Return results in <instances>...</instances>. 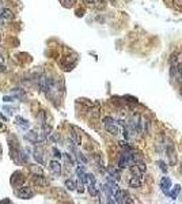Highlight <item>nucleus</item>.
I'll use <instances>...</instances> for the list:
<instances>
[{
  "instance_id": "21",
  "label": "nucleus",
  "mask_w": 182,
  "mask_h": 204,
  "mask_svg": "<svg viewBox=\"0 0 182 204\" xmlns=\"http://www.w3.org/2000/svg\"><path fill=\"white\" fill-rule=\"evenodd\" d=\"M93 4L96 7V8H99V10H101V8H105V7H106V0H94Z\"/></svg>"
},
{
  "instance_id": "15",
  "label": "nucleus",
  "mask_w": 182,
  "mask_h": 204,
  "mask_svg": "<svg viewBox=\"0 0 182 204\" xmlns=\"http://www.w3.org/2000/svg\"><path fill=\"white\" fill-rule=\"evenodd\" d=\"M141 127H143V129H144L145 134H150L151 124H150V121H148L147 118H141Z\"/></svg>"
},
{
  "instance_id": "31",
  "label": "nucleus",
  "mask_w": 182,
  "mask_h": 204,
  "mask_svg": "<svg viewBox=\"0 0 182 204\" xmlns=\"http://www.w3.org/2000/svg\"><path fill=\"white\" fill-rule=\"evenodd\" d=\"M38 120H39V124H41V125H44V124H45V113H44V112L39 113Z\"/></svg>"
},
{
  "instance_id": "2",
  "label": "nucleus",
  "mask_w": 182,
  "mask_h": 204,
  "mask_svg": "<svg viewBox=\"0 0 182 204\" xmlns=\"http://www.w3.org/2000/svg\"><path fill=\"white\" fill-rule=\"evenodd\" d=\"M129 129H131L132 132H134V134H140L141 132V117L140 114H134L133 117H132L131 123H129Z\"/></svg>"
},
{
  "instance_id": "35",
  "label": "nucleus",
  "mask_w": 182,
  "mask_h": 204,
  "mask_svg": "<svg viewBox=\"0 0 182 204\" xmlns=\"http://www.w3.org/2000/svg\"><path fill=\"white\" fill-rule=\"evenodd\" d=\"M64 156H65V159H67L68 162L71 163V165H74V159L71 158V155H69V154H64Z\"/></svg>"
},
{
  "instance_id": "27",
  "label": "nucleus",
  "mask_w": 182,
  "mask_h": 204,
  "mask_svg": "<svg viewBox=\"0 0 182 204\" xmlns=\"http://www.w3.org/2000/svg\"><path fill=\"white\" fill-rule=\"evenodd\" d=\"M158 166L160 167V170H162L163 173H167V166H166V163L163 162V161H158Z\"/></svg>"
},
{
  "instance_id": "29",
  "label": "nucleus",
  "mask_w": 182,
  "mask_h": 204,
  "mask_svg": "<svg viewBox=\"0 0 182 204\" xmlns=\"http://www.w3.org/2000/svg\"><path fill=\"white\" fill-rule=\"evenodd\" d=\"M19 156H20V161H22L23 163H26V162H27V159H29V158H27V155L25 154V151H20Z\"/></svg>"
},
{
  "instance_id": "40",
  "label": "nucleus",
  "mask_w": 182,
  "mask_h": 204,
  "mask_svg": "<svg viewBox=\"0 0 182 204\" xmlns=\"http://www.w3.org/2000/svg\"><path fill=\"white\" fill-rule=\"evenodd\" d=\"M0 203H10V200H8V199H4V200H1Z\"/></svg>"
},
{
  "instance_id": "32",
  "label": "nucleus",
  "mask_w": 182,
  "mask_h": 204,
  "mask_svg": "<svg viewBox=\"0 0 182 204\" xmlns=\"http://www.w3.org/2000/svg\"><path fill=\"white\" fill-rule=\"evenodd\" d=\"M14 99H15V97H14V95H4L3 97V101L4 102H12Z\"/></svg>"
},
{
  "instance_id": "34",
  "label": "nucleus",
  "mask_w": 182,
  "mask_h": 204,
  "mask_svg": "<svg viewBox=\"0 0 182 204\" xmlns=\"http://www.w3.org/2000/svg\"><path fill=\"white\" fill-rule=\"evenodd\" d=\"M125 99H129V102H133V103H137V99L133 98V97H129V95H125Z\"/></svg>"
},
{
  "instance_id": "12",
  "label": "nucleus",
  "mask_w": 182,
  "mask_h": 204,
  "mask_svg": "<svg viewBox=\"0 0 182 204\" xmlns=\"http://www.w3.org/2000/svg\"><path fill=\"white\" fill-rule=\"evenodd\" d=\"M71 136H72V140L75 142V144H76V146H80V144H82V137H80V134H77L76 127H72Z\"/></svg>"
},
{
  "instance_id": "17",
  "label": "nucleus",
  "mask_w": 182,
  "mask_h": 204,
  "mask_svg": "<svg viewBox=\"0 0 182 204\" xmlns=\"http://www.w3.org/2000/svg\"><path fill=\"white\" fill-rule=\"evenodd\" d=\"M1 16H3V18H6V19H12L14 14H12V11H11L10 8H4L3 12H1Z\"/></svg>"
},
{
  "instance_id": "10",
  "label": "nucleus",
  "mask_w": 182,
  "mask_h": 204,
  "mask_svg": "<svg viewBox=\"0 0 182 204\" xmlns=\"http://www.w3.org/2000/svg\"><path fill=\"white\" fill-rule=\"evenodd\" d=\"M33 181H34L35 185H38V186H45V185L48 184V181L45 180V177L42 174H35V175H33Z\"/></svg>"
},
{
  "instance_id": "3",
  "label": "nucleus",
  "mask_w": 182,
  "mask_h": 204,
  "mask_svg": "<svg viewBox=\"0 0 182 204\" xmlns=\"http://www.w3.org/2000/svg\"><path fill=\"white\" fill-rule=\"evenodd\" d=\"M26 139L30 142V143H34V144H38V143H42V142H45V139L46 137L42 135V136H38V134L34 131H30L29 134L26 135Z\"/></svg>"
},
{
  "instance_id": "5",
  "label": "nucleus",
  "mask_w": 182,
  "mask_h": 204,
  "mask_svg": "<svg viewBox=\"0 0 182 204\" xmlns=\"http://www.w3.org/2000/svg\"><path fill=\"white\" fill-rule=\"evenodd\" d=\"M10 181H11V184H12L14 186H18V185H20L23 181H25L22 172H19V170H18V172H15L12 175H11V180H10Z\"/></svg>"
},
{
  "instance_id": "7",
  "label": "nucleus",
  "mask_w": 182,
  "mask_h": 204,
  "mask_svg": "<svg viewBox=\"0 0 182 204\" xmlns=\"http://www.w3.org/2000/svg\"><path fill=\"white\" fill-rule=\"evenodd\" d=\"M160 188H162V191L166 194H169L170 188H171V180L169 177H162V180H160Z\"/></svg>"
},
{
  "instance_id": "6",
  "label": "nucleus",
  "mask_w": 182,
  "mask_h": 204,
  "mask_svg": "<svg viewBox=\"0 0 182 204\" xmlns=\"http://www.w3.org/2000/svg\"><path fill=\"white\" fill-rule=\"evenodd\" d=\"M166 153H167V156H169V163L171 166H175L177 165V156H175V150H174V147L169 146Z\"/></svg>"
},
{
  "instance_id": "42",
  "label": "nucleus",
  "mask_w": 182,
  "mask_h": 204,
  "mask_svg": "<svg viewBox=\"0 0 182 204\" xmlns=\"http://www.w3.org/2000/svg\"><path fill=\"white\" fill-rule=\"evenodd\" d=\"M0 154H1V147H0Z\"/></svg>"
},
{
  "instance_id": "4",
  "label": "nucleus",
  "mask_w": 182,
  "mask_h": 204,
  "mask_svg": "<svg viewBox=\"0 0 182 204\" xmlns=\"http://www.w3.org/2000/svg\"><path fill=\"white\" fill-rule=\"evenodd\" d=\"M16 196L19 199H23V200H29V199L33 197V191L29 188V186H23L19 191L16 192Z\"/></svg>"
},
{
  "instance_id": "39",
  "label": "nucleus",
  "mask_w": 182,
  "mask_h": 204,
  "mask_svg": "<svg viewBox=\"0 0 182 204\" xmlns=\"http://www.w3.org/2000/svg\"><path fill=\"white\" fill-rule=\"evenodd\" d=\"M84 3H87V4H93V3H94V0H84Z\"/></svg>"
},
{
  "instance_id": "22",
  "label": "nucleus",
  "mask_w": 182,
  "mask_h": 204,
  "mask_svg": "<svg viewBox=\"0 0 182 204\" xmlns=\"http://www.w3.org/2000/svg\"><path fill=\"white\" fill-rule=\"evenodd\" d=\"M109 173H110V174L113 175V177H114L115 180H120V177H121V174H120V172H118V170H115L114 167H109Z\"/></svg>"
},
{
  "instance_id": "41",
  "label": "nucleus",
  "mask_w": 182,
  "mask_h": 204,
  "mask_svg": "<svg viewBox=\"0 0 182 204\" xmlns=\"http://www.w3.org/2000/svg\"><path fill=\"white\" fill-rule=\"evenodd\" d=\"M1 12H3V10H1V8H0V18H1Z\"/></svg>"
},
{
  "instance_id": "14",
  "label": "nucleus",
  "mask_w": 182,
  "mask_h": 204,
  "mask_svg": "<svg viewBox=\"0 0 182 204\" xmlns=\"http://www.w3.org/2000/svg\"><path fill=\"white\" fill-rule=\"evenodd\" d=\"M64 184L68 191H75V189H76V182H75L74 180H65Z\"/></svg>"
},
{
  "instance_id": "9",
  "label": "nucleus",
  "mask_w": 182,
  "mask_h": 204,
  "mask_svg": "<svg viewBox=\"0 0 182 204\" xmlns=\"http://www.w3.org/2000/svg\"><path fill=\"white\" fill-rule=\"evenodd\" d=\"M126 192L122 191V189H115L114 194H113V197H114V201L115 203H124V197Z\"/></svg>"
},
{
  "instance_id": "38",
  "label": "nucleus",
  "mask_w": 182,
  "mask_h": 204,
  "mask_svg": "<svg viewBox=\"0 0 182 204\" xmlns=\"http://www.w3.org/2000/svg\"><path fill=\"white\" fill-rule=\"evenodd\" d=\"M50 140L52 142H58V140H60V136H58V135H52V136H50Z\"/></svg>"
},
{
  "instance_id": "25",
  "label": "nucleus",
  "mask_w": 182,
  "mask_h": 204,
  "mask_svg": "<svg viewBox=\"0 0 182 204\" xmlns=\"http://www.w3.org/2000/svg\"><path fill=\"white\" fill-rule=\"evenodd\" d=\"M102 123H103V125H107V124H114V123H115V120H114V118H113V117H110V116H106V117H103Z\"/></svg>"
},
{
  "instance_id": "16",
  "label": "nucleus",
  "mask_w": 182,
  "mask_h": 204,
  "mask_svg": "<svg viewBox=\"0 0 182 204\" xmlns=\"http://www.w3.org/2000/svg\"><path fill=\"white\" fill-rule=\"evenodd\" d=\"M33 156H34V159L37 161V162H38L39 165H44V163H45L44 158H42V156H41V153H39L38 150H35V151H34V154H33Z\"/></svg>"
},
{
  "instance_id": "44",
  "label": "nucleus",
  "mask_w": 182,
  "mask_h": 204,
  "mask_svg": "<svg viewBox=\"0 0 182 204\" xmlns=\"http://www.w3.org/2000/svg\"><path fill=\"white\" fill-rule=\"evenodd\" d=\"M181 173H182V165H181Z\"/></svg>"
},
{
  "instance_id": "43",
  "label": "nucleus",
  "mask_w": 182,
  "mask_h": 204,
  "mask_svg": "<svg viewBox=\"0 0 182 204\" xmlns=\"http://www.w3.org/2000/svg\"><path fill=\"white\" fill-rule=\"evenodd\" d=\"M110 1H113V3H114V1H115V0H110Z\"/></svg>"
},
{
  "instance_id": "36",
  "label": "nucleus",
  "mask_w": 182,
  "mask_h": 204,
  "mask_svg": "<svg viewBox=\"0 0 182 204\" xmlns=\"http://www.w3.org/2000/svg\"><path fill=\"white\" fill-rule=\"evenodd\" d=\"M172 3H174L175 7H179V8L182 7V0H172Z\"/></svg>"
},
{
  "instance_id": "26",
  "label": "nucleus",
  "mask_w": 182,
  "mask_h": 204,
  "mask_svg": "<svg viewBox=\"0 0 182 204\" xmlns=\"http://www.w3.org/2000/svg\"><path fill=\"white\" fill-rule=\"evenodd\" d=\"M178 63V53H172L170 56V65H175Z\"/></svg>"
},
{
  "instance_id": "20",
  "label": "nucleus",
  "mask_w": 182,
  "mask_h": 204,
  "mask_svg": "<svg viewBox=\"0 0 182 204\" xmlns=\"http://www.w3.org/2000/svg\"><path fill=\"white\" fill-rule=\"evenodd\" d=\"M42 132H44V134H42V135H44L45 137H48L49 135L52 134V127H50V125H46V124H44V125H42Z\"/></svg>"
},
{
  "instance_id": "28",
  "label": "nucleus",
  "mask_w": 182,
  "mask_h": 204,
  "mask_svg": "<svg viewBox=\"0 0 182 204\" xmlns=\"http://www.w3.org/2000/svg\"><path fill=\"white\" fill-rule=\"evenodd\" d=\"M75 1H76V0H61L63 6H65V7H72Z\"/></svg>"
},
{
  "instance_id": "8",
  "label": "nucleus",
  "mask_w": 182,
  "mask_h": 204,
  "mask_svg": "<svg viewBox=\"0 0 182 204\" xmlns=\"http://www.w3.org/2000/svg\"><path fill=\"white\" fill-rule=\"evenodd\" d=\"M129 184V188H140L141 185H143V180H141V177H137V175H133V177H131L128 181Z\"/></svg>"
},
{
  "instance_id": "23",
  "label": "nucleus",
  "mask_w": 182,
  "mask_h": 204,
  "mask_svg": "<svg viewBox=\"0 0 182 204\" xmlns=\"http://www.w3.org/2000/svg\"><path fill=\"white\" fill-rule=\"evenodd\" d=\"M16 124L18 125H23L25 128H27L29 127V123H27V120H25V118H22L20 116H18L16 117Z\"/></svg>"
},
{
  "instance_id": "11",
  "label": "nucleus",
  "mask_w": 182,
  "mask_h": 204,
  "mask_svg": "<svg viewBox=\"0 0 182 204\" xmlns=\"http://www.w3.org/2000/svg\"><path fill=\"white\" fill-rule=\"evenodd\" d=\"M49 169H50V172H53L54 174H60L61 165L57 162V161H50V162H49Z\"/></svg>"
},
{
  "instance_id": "33",
  "label": "nucleus",
  "mask_w": 182,
  "mask_h": 204,
  "mask_svg": "<svg viewBox=\"0 0 182 204\" xmlns=\"http://www.w3.org/2000/svg\"><path fill=\"white\" fill-rule=\"evenodd\" d=\"M87 180H88V182H90V184H95V182H96L95 177H94L93 174H87Z\"/></svg>"
},
{
  "instance_id": "13",
  "label": "nucleus",
  "mask_w": 182,
  "mask_h": 204,
  "mask_svg": "<svg viewBox=\"0 0 182 204\" xmlns=\"http://www.w3.org/2000/svg\"><path fill=\"white\" fill-rule=\"evenodd\" d=\"M105 128H106V131H107L109 134H112L113 136H117V135L120 134V129H118V127L115 125V123H114V124H107V125H105Z\"/></svg>"
},
{
  "instance_id": "24",
  "label": "nucleus",
  "mask_w": 182,
  "mask_h": 204,
  "mask_svg": "<svg viewBox=\"0 0 182 204\" xmlns=\"http://www.w3.org/2000/svg\"><path fill=\"white\" fill-rule=\"evenodd\" d=\"M14 97H15V98H19V99L25 98V91H22V90H19V89H15L14 90Z\"/></svg>"
},
{
  "instance_id": "18",
  "label": "nucleus",
  "mask_w": 182,
  "mask_h": 204,
  "mask_svg": "<svg viewBox=\"0 0 182 204\" xmlns=\"http://www.w3.org/2000/svg\"><path fill=\"white\" fill-rule=\"evenodd\" d=\"M87 189H88V193L91 194V196H98V194H99L98 189L95 188V184H90V185H88V188H87Z\"/></svg>"
},
{
  "instance_id": "30",
  "label": "nucleus",
  "mask_w": 182,
  "mask_h": 204,
  "mask_svg": "<svg viewBox=\"0 0 182 204\" xmlns=\"http://www.w3.org/2000/svg\"><path fill=\"white\" fill-rule=\"evenodd\" d=\"M76 155H77V159H79V161H82V162H83V163H87V158L83 155V154L76 153Z\"/></svg>"
},
{
  "instance_id": "1",
  "label": "nucleus",
  "mask_w": 182,
  "mask_h": 204,
  "mask_svg": "<svg viewBox=\"0 0 182 204\" xmlns=\"http://www.w3.org/2000/svg\"><path fill=\"white\" fill-rule=\"evenodd\" d=\"M129 169H131V173L133 175L143 177L144 173H145V170H147V166H145V163L137 161V162H133V163H132V165L129 166Z\"/></svg>"
},
{
  "instance_id": "37",
  "label": "nucleus",
  "mask_w": 182,
  "mask_h": 204,
  "mask_svg": "<svg viewBox=\"0 0 182 204\" xmlns=\"http://www.w3.org/2000/svg\"><path fill=\"white\" fill-rule=\"evenodd\" d=\"M53 154H54V156H56V158H61V153L57 150V148H53Z\"/></svg>"
},
{
  "instance_id": "19",
  "label": "nucleus",
  "mask_w": 182,
  "mask_h": 204,
  "mask_svg": "<svg viewBox=\"0 0 182 204\" xmlns=\"http://www.w3.org/2000/svg\"><path fill=\"white\" fill-rule=\"evenodd\" d=\"M179 192H181V186H179V185H175V186H174V189H172V192H169V194L171 196V199H174V200H175L177 194H178Z\"/></svg>"
}]
</instances>
